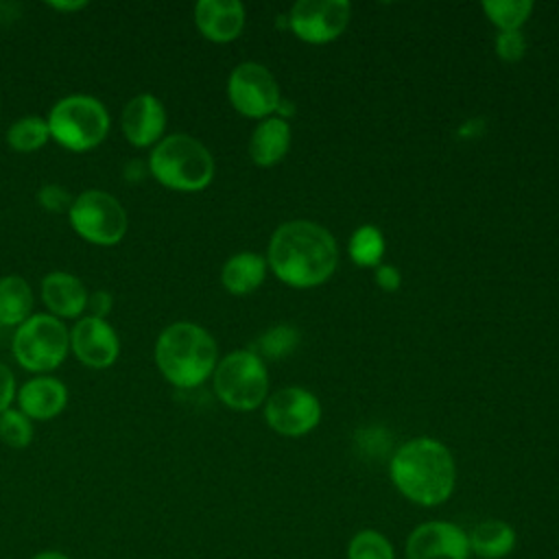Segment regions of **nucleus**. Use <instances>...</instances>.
<instances>
[{
    "instance_id": "nucleus-1",
    "label": "nucleus",
    "mask_w": 559,
    "mask_h": 559,
    "mask_svg": "<svg viewBox=\"0 0 559 559\" xmlns=\"http://www.w3.org/2000/svg\"><path fill=\"white\" fill-rule=\"evenodd\" d=\"M338 251L332 234L312 221L280 225L269 242V264L288 286L310 288L325 282L336 269Z\"/></svg>"
},
{
    "instance_id": "nucleus-2",
    "label": "nucleus",
    "mask_w": 559,
    "mask_h": 559,
    "mask_svg": "<svg viewBox=\"0 0 559 559\" xmlns=\"http://www.w3.org/2000/svg\"><path fill=\"white\" fill-rule=\"evenodd\" d=\"M395 489L419 507L443 504L456 485V465L450 450L430 437L400 445L389 465Z\"/></svg>"
},
{
    "instance_id": "nucleus-3",
    "label": "nucleus",
    "mask_w": 559,
    "mask_h": 559,
    "mask_svg": "<svg viewBox=\"0 0 559 559\" xmlns=\"http://www.w3.org/2000/svg\"><path fill=\"white\" fill-rule=\"evenodd\" d=\"M216 341L190 321L166 325L155 341V365L177 389H192L205 382L216 369Z\"/></svg>"
},
{
    "instance_id": "nucleus-4",
    "label": "nucleus",
    "mask_w": 559,
    "mask_h": 559,
    "mask_svg": "<svg viewBox=\"0 0 559 559\" xmlns=\"http://www.w3.org/2000/svg\"><path fill=\"white\" fill-rule=\"evenodd\" d=\"M148 173L177 192H199L214 177V157L205 144L188 133L162 138L148 155Z\"/></svg>"
},
{
    "instance_id": "nucleus-5",
    "label": "nucleus",
    "mask_w": 559,
    "mask_h": 559,
    "mask_svg": "<svg viewBox=\"0 0 559 559\" xmlns=\"http://www.w3.org/2000/svg\"><path fill=\"white\" fill-rule=\"evenodd\" d=\"M46 122L50 138L72 153L96 148L107 138L111 124L105 105L90 94L59 98L50 107Z\"/></svg>"
},
{
    "instance_id": "nucleus-6",
    "label": "nucleus",
    "mask_w": 559,
    "mask_h": 559,
    "mask_svg": "<svg viewBox=\"0 0 559 559\" xmlns=\"http://www.w3.org/2000/svg\"><path fill=\"white\" fill-rule=\"evenodd\" d=\"M11 349L20 367L46 376L66 360L70 352V330L52 314H31L15 328Z\"/></svg>"
},
{
    "instance_id": "nucleus-7",
    "label": "nucleus",
    "mask_w": 559,
    "mask_h": 559,
    "mask_svg": "<svg viewBox=\"0 0 559 559\" xmlns=\"http://www.w3.org/2000/svg\"><path fill=\"white\" fill-rule=\"evenodd\" d=\"M212 376L218 400L234 411H251L266 397L269 373L255 352L240 349L227 354Z\"/></svg>"
},
{
    "instance_id": "nucleus-8",
    "label": "nucleus",
    "mask_w": 559,
    "mask_h": 559,
    "mask_svg": "<svg viewBox=\"0 0 559 559\" xmlns=\"http://www.w3.org/2000/svg\"><path fill=\"white\" fill-rule=\"evenodd\" d=\"M68 218L83 240L98 247L118 245L127 234V212L122 203L98 188L76 194L68 210Z\"/></svg>"
},
{
    "instance_id": "nucleus-9",
    "label": "nucleus",
    "mask_w": 559,
    "mask_h": 559,
    "mask_svg": "<svg viewBox=\"0 0 559 559\" xmlns=\"http://www.w3.org/2000/svg\"><path fill=\"white\" fill-rule=\"evenodd\" d=\"M227 96L234 109L249 118H264L280 105L275 76L264 66L253 61H245L231 70Z\"/></svg>"
},
{
    "instance_id": "nucleus-10",
    "label": "nucleus",
    "mask_w": 559,
    "mask_h": 559,
    "mask_svg": "<svg viewBox=\"0 0 559 559\" xmlns=\"http://www.w3.org/2000/svg\"><path fill=\"white\" fill-rule=\"evenodd\" d=\"M264 417L275 432L284 437H301L319 424L321 404L310 391L301 386H286L269 397Z\"/></svg>"
},
{
    "instance_id": "nucleus-11",
    "label": "nucleus",
    "mask_w": 559,
    "mask_h": 559,
    "mask_svg": "<svg viewBox=\"0 0 559 559\" xmlns=\"http://www.w3.org/2000/svg\"><path fill=\"white\" fill-rule=\"evenodd\" d=\"M349 13L347 0H299L290 11V28L304 41L325 44L345 31Z\"/></svg>"
},
{
    "instance_id": "nucleus-12",
    "label": "nucleus",
    "mask_w": 559,
    "mask_h": 559,
    "mask_svg": "<svg viewBox=\"0 0 559 559\" xmlns=\"http://www.w3.org/2000/svg\"><path fill=\"white\" fill-rule=\"evenodd\" d=\"M406 559H469L467 531L448 520L417 524L404 542Z\"/></svg>"
},
{
    "instance_id": "nucleus-13",
    "label": "nucleus",
    "mask_w": 559,
    "mask_h": 559,
    "mask_svg": "<svg viewBox=\"0 0 559 559\" xmlns=\"http://www.w3.org/2000/svg\"><path fill=\"white\" fill-rule=\"evenodd\" d=\"M72 354L92 369H107L118 360L120 338L107 319L81 317L70 330Z\"/></svg>"
},
{
    "instance_id": "nucleus-14",
    "label": "nucleus",
    "mask_w": 559,
    "mask_h": 559,
    "mask_svg": "<svg viewBox=\"0 0 559 559\" xmlns=\"http://www.w3.org/2000/svg\"><path fill=\"white\" fill-rule=\"evenodd\" d=\"M120 127L131 146H155L166 129V109L157 96L146 92L138 94L124 105L120 114Z\"/></svg>"
},
{
    "instance_id": "nucleus-15",
    "label": "nucleus",
    "mask_w": 559,
    "mask_h": 559,
    "mask_svg": "<svg viewBox=\"0 0 559 559\" xmlns=\"http://www.w3.org/2000/svg\"><path fill=\"white\" fill-rule=\"evenodd\" d=\"M194 24L205 39L227 44L245 26V7L238 0H199L194 4Z\"/></svg>"
},
{
    "instance_id": "nucleus-16",
    "label": "nucleus",
    "mask_w": 559,
    "mask_h": 559,
    "mask_svg": "<svg viewBox=\"0 0 559 559\" xmlns=\"http://www.w3.org/2000/svg\"><path fill=\"white\" fill-rule=\"evenodd\" d=\"M68 404V389L55 376H35L17 391V408L35 421L57 417Z\"/></svg>"
},
{
    "instance_id": "nucleus-17",
    "label": "nucleus",
    "mask_w": 559,
    "mask_h": 559,
    "mask_svg": "<svg viewBox=\"0 0 559 559\" xmlns=\"http://www.w3.org/2000/svg\"><path fill=\"white\" fill-rule=\"evenodd\" d=\"M87 297L85 284L68 271H52L41 280V299L50 314L61 321L81 319L87 310Z\"/></svg>"
},
{
    "instance_id": "nucleus-18",
    "label": "nucleus",
    "mask_w": 559,
    "mask_h": 559,
    "mask_svg": "<svg viewBox=\"0 0 559 559\" xmlns=\"http://www.w3.org/2000/svg\"><path fill=\"white\" fill-rule=\"evenodd\" d=\"M467 542L469 552L478 559H504L513 552L518 544V533L509 522L489 518L472 526V531L467 533Z\"/></svg>"
},
{
    "instance_id": "nucleus-19",
    "label": "nucleus",
    "mask_w": 559,
    "mask_h": 559,
    "mask_svg": "<svg viewBox=\"0 0 559 559\" xmlns=\"http://www.w3.org/2000/svg\"><path fill=\"white\" fill-rule=\"evenodd\" d=\"M290 146V127L282 118L262 120L249 140V155L258 166L277 164Z\"/></svg>"
},
{
    "instance_id": "nucleus-20",
    "label": "nucleus",
    "mask_w": 559,
    "mask_h": 559,
    "mask_svg": "<svg viewBox=\"0 0 559 559\" xmlns=\"http://www.w3.org/2000/svg\"><path fill=\"white\" fill-rule=\"evenodd\" d=\"M266 273V260L258 253L242 251L231 255L221 271V282L231 295H247L255 290Z\"/></svg>"
},
{
    "instance_id": "nucleus-21",
    "label": "nucleus",
    "mask_w": 559,
    "mask_h": 559,
    "mask_svg": "<svg viewBox=\"0 0 559 559\" xmlns=\"http://www.w3.org/2000/svg\"><path fill=\"white\" fill-rule=\"evenodd\" d=\"M33 290L22 275L0 277V328H17L33 314Z\"/></svg>"
},
{
    "instance_id": "nucleus-22",
    "label": "nucleus",
    "mask_w": 559,
    "mask_h": 559,
    "mask_svg": "<svg viewBox=\"0 0 559 559\" xmlns=\"http://www.w3.org/2000/svg\"><path fill=\"white\" fill-rule=\"evenodd\" d=\"M50 140L48 122L41 116H22L7 131V144L15 153H33Z\"/></svg>"
},
{
    "instance_id": "nucleus-23",
    "label": "nucleus",
    "mask_w": 559,
    "mask_h": 559,
    "mask_svg": "<svg viewBox=\"0 0 559 559\" xmlns=\"http://www.w3.org/2000/svg\"><path fill=\"white\" fill-rule=\"evenodd\" d=\"M347 559H395V548L391 539L376 528L356 531L345 550Z\"/></svg>"
},
{
    "instance_id": "nucleus-24",
    "label": "nucleus",
    "mask_w": 559,
    "mask_h": 559,
    "mask_svg": "<svg viewBox=\"0 0 559 559\" xmlns=\"http://www.w3.org/2000/svg\"><path fill=\"white\" fill-rule=\"evenodd\" d=\"M384 253V238L373 225H362L349 238V255L360 266H376Z\"/></svg>"
},
{
    "instance_id": "nucleus-25",
    "label": "nucleus",
    "mask_w": 559,
    "mask_h": 559,
    "mask_svg": "<svg viewBox=\"0 0 559 559\" xmlns=\"http://www.w3.org/2000/svg\"><path fill=\"white\" fill-rule=\"evenodd\" d=\"M489 20L502 31H520L526 17L533 11V2L528 0H487L483 2Z\"/></svg>"
},
{
    "instance_id": "nucleus-26",
    "label": "nucleus",
    "mask_w": 559,
    "mask_h": 559,
    "mask_svg": "<svg viewBox=\"0 0 559 559\" xmlns=\"http://www.w3.org/2000/svg\"><path fill=\"white\" fill-rule=\"evenodd\" d=\"M35 428L33 419H28L20 408H7L0 413V441L9 448L22 450L33 441Z\"/></svg>"
},
{
    "instance_id": "nucleus-27",
    "label": "nucleus",
    "mask_w": 559,
    "mask_h": 559,
    "mask_svg": "<svg viewBox=\"0 0 559 559\" xmlns=\"http://www.w3.org/2000/svg\"><path fill=\"white\" fill-rule=\"evenodd\" d=\"M258 345H260L262 354H266L271 358H280V356L293 352V347L297 345V332H295V328H288V325L273 328L260 338Z\"/></svg>"
},
{
    "instance_id": "nucleus-28",
    "label": "nucleus",
    "mask_w": 559,
    "mask_h": 559,
    "mask_svg": "<svg viewBox=\"0 0 559 559\" xmlns=\"http://www.w3.org/2000/svg\"><path fill=\"white\" fill-rule=\"evenodd\" d=\"M37 201L44 210L48 212H68L74 197L70 194V190L61 183H46L39 188L37 192Z\"/></svg>"
},
{
    "instance_id": "nucleus-29",
    "label": "nucleus",
    "mask_w": 559,
    "mask_h": 559,
    "mask_svg": "<svg viewBox=\"0 0 559 559\" xmlns=\"http://www.w3.org/2000/svg\"><path fill=\"white\" fill-rule=\"evenodd\" d=\"M496 50L504 61H518L526 50V41L520 31H502L496 39Z\"/></svg>"
},
{
    "instance_id": "nucleus-30",
    "label": "nucleus",
    "mask_w": 559,
    "mask_h": 559,
    "mask_svg": "<svg viewBox=\"0 0 559 559\" xmlns=\"http://www.w3.org/2000/svg\"><path fill=\"white\" fill-rule=\"evenodd\" d=\"M17 389H15V376L13 371L0 362V413L11 408V402L15 400Z\"/></svg>"
},
{
    "instance_id": "nucleus-31",
    "label": "nucleus",
    "mask_w": 559,
    "mask_h": 559,
    "mask_svg": "<svg viewBox=\"0 0 559 559\" xmlns=\"http://www.w3.org/2000/svg\"><path fill=\"white\" fill-rule=\"evenodd\" d=\"M87 310H90V317H98V319H105L111 310V295L107 290H96L87 297Z\"/></svg>"
},
{
    "instance_id": "nucleus-32",
    "label": "nucleus",
    "mask_w": 559,
    "mask_h": 559,
    "mask_svg": "<svg viewBox=\"0 0 559 559\" xmlns=\"http://www.w3.org/2000/svg\"><path fill=\"white\" fill-rule=\"evenodd\" d=\"M376 282H378L384 290H395V288L400 286V273H397V269H393V266H389V264H382V266H378V271H376Z\"/></svg>"
},
{
    "instance_id": "nucleus-33",
    "label": "nucleus",
    "mask_w": 559,
    "mask_h": 559,
    "mask_svg": "<svg viewBox=\"0 0 559 559\" xmlns=\"http://www.w3.org/2000/svg\"><path fill=\"white\" fill-rule=\"evenodd\" d=\"M52 11H66V13H74L87 7L85 0H70V2H46Z\"/></svg>"
},
{
    "instance_id": "nucleus-34",
    "label": "nucleus",
    "mask_w": 559,
    "mask_h": 559,
    "mask_svg": "<svg viewBox=\"0 0 559 559\" xmlns=\"http://www.w3.org/2000/svg\"><path fill=\"white\" fill-rule=\"evenodd\" d=\"M31 559H70V555H66L61 550H39Z\"/></svg>"
}]
</instances>
